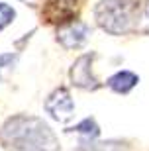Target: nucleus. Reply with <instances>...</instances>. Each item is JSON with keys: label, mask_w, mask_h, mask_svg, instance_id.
Returning a JSON list of instances; mask_svg holds the SVG:
<instances>
[{"label": "nucleus", "mask_w": 149, "mask_h": 151, "mask_svg": "<svg viewBox=\"0 0 149 151\" xmlns=\"http://www.w3.org/2000/svg\"><path fill=\"white\" fill-rule=\"evenodd\" d=\"M0 143L12 151H59L53 129L37 116L18 114L0 129Z\"/></svg>", "instance_id": "f257e3e1"}, {"label": "nucleus", "mask_w": 149, "mask_h": 151, "mask_svg": "<svg viewBox=\"0 0 149 151\" xmlns=\"http://www.w3.org/2000/svg\"><path fill=\"white\" fill-rule=\"evenodd\" d=\"M94 18L104 32L112 35L127 34L139 20L137 2L133 0H100L94 6Z\"/></svg>", "instance_id": "f03ea898"}, {"label": "nucleus", "mask_w": 149, "mask_h": 151, "mask_svg": "<svg viewBox=\"0 0 149 151\" xmlns=\"http://www.w3.org/2000/svg\"><path fill=\"white\" fill-rule=\"evenodd\" d=\"M77 10V0H45L43 8H41V16L47 24L65 26L69 22H75Z\"/></svg>", "instance_id": "7ed1b4c3"}, {"label": "nucleus", "mask_w": 149, "mask_h": 151, "mask_svg": "<svg viewBox=\"0 0 149 151\" xmlns=\"http://www.w3.org/2000/svg\"><path fill=\"white\" fill-rule=\"evenodd\" d=\"M94 53H84L73 63L71 67V84L83 90H96L100 88L98 78L92 75V61H94Z\"/></svg>", "instance_id": "20e7f679"}, {"label": "nucleus", "mask_w": 149, "mask_h": 151, "mask_svg": "<svg viewBox=\"0 0 149 151\" xmlns=\"http://www.w3.org/2000/svg\"><path fill=\"white\" fill-rule=\"evenodd\" d=\"M43 108H45V112L57 122H67L75 114V102L71 98V92L65 86H59V88L53 90L47 96Z\"/></svg>", "instance_id": "39448f33"}, {"label": "nucleus", "mask_w": 149, "mask_h": 151, "mask_svg": "<svg viewBox=\"0 0 149 151\" xmlns=\"http://www.w3.org/2000/svg\"><path fill=\"white\" fill-rule=\"evenodd\" d=\"M89 37H90V26L81 22V20L59 26V29H57V41L65 49H78L89 41Z\"/></svg>", "instance_id": "423d86ee"}, {"label": "nucleus", "mask_w": 149, "mask_h": 151, "mask_svg": "<svg viewBox=\"0 0 149 151\" xmlns=\"http://www.w3.org/2000/svg\"><path fill=\"white\" fill-rule=\"evenodd\" d=\"M137 83H139V77L135 73H132V71H118V73H114L108 78L106 84L118 94H127Z\"/></svg>", "instance_id": "0eeeda50"}, {"label": "nucleus", "mask_w": 149, "mask_h": 151, "mask_svg": "<svg viewBox=\"0 0 149 151\" xmlns=\"http://www.w3.org/2000/svg\"><path fill=\"white\" fill-rule=\"evenodd\" d=\"M65 132L67 134H78V135H83L84 139H89V141L96 139V137L100 135V128H98V124H96L94 118H84V120H81L77 126L67 128Z\"/></svg>", "instance_id": "6e6552de"}, {"label": "nucleus", "mask_w": 149, "mask_h": 151, "mask_svg": "<svg viewBox=\"0 0 149 151\" xmlns=\"http://www.w3.org/2000/svg\"><path fill=\"white\" fill-rule=\"evenodd\" d=\"M16 61H18V53H2V55H0V81L8 73L14 71Z\"/></svg>", "instance_id": "1a4fd4ad"}, {"label": "nucleus", "mask_w": 149, "mask_h": 151, "mask_svg": "<svg viewBox=\"0 0 149 151\" xmlns=\"http://www.w3.org/2000/svg\"><path fill=\"white\" fill-rule=\"evenodd\" d=\"M14 18H16V10H14L10 4L0 2V32H2L6 26H10V24L14 22Z\"/></svg>", "instance_id": "9d476101"}, {"label": "nucleus", "mask_w": 149, "mask_h": 151, "mask_svg": "<svg viewBox=\"0 0 149 151\" xmlns=\"http://www.w3.org/2000/svg\"><path fill=\"white\" fill-rule=\"evenodd\" d=\"M145 14H147V18H149V0H147V4H145Z\"/></svg>", "instance_id": "9b49d317"}, {"label": "nucleus", "mask_w": 149, "mask_h": 151, "mask_svg": "<svg viewBox=\"0 0 149 151\" xmlns=\"http://www.w3.org/2000/svg\"><path fill=\"white\" fill-rule=\"evenodd\" d=\"M24 2H28V0H24Z\"/></svg>", "instance_id": "f8f14e48"}]
</instances>
